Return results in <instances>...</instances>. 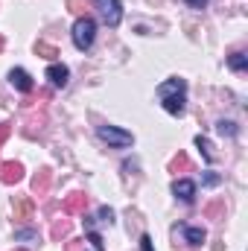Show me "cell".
<instances>
[{"instance_id":"7c38bea8","label":"cell","mask_w":248,"mask_h":251,"mask_svg":"<svg viewBox=\"0 0 248 251\" xmlns=\"http://www.w3.org/2000/svg\"><path fill=\"white\" fill-rule=\"evenodd\" d=\"M187 170H190V158H187V152H178L170 161V173H187Z\"/></svg>"},{"instance_id":"5bb4252c","label":"cell","mask_w":248,"mask_h":251,"mask_svg":"<svg viewBox=\"0 0 248 251\" xmlns=\"http://www.w3.org/2000/svg\"><path fill=\"white\" fill-rule=\"evenodd\" d=\"M32 213V201L29 199H18L15 201V219H26Z\"/></svg>"},{"instance_id":"9c48e42d","label":"cell","mask_w":248,"mask_h":251,"mask_svg":"<svg viewBox=\"0 0 248 251\" xmlns=\"http://www.w3.org/2000/svg\"><path fill=\"white\" fill-rule=\"evenodd\" d=\"M173 193H175V199H181V201H193V199H196V184L187 181V178H175V181H173Z\"/></svg>"},{"instance_id":"52a82bcc","label":"cell","mask_w":248,"mask_h":251,"mask_svg":"<svg viewBox=\"0 0 248 251\" xmlns=\"http://www.w3.org/2000/svg\"><path fill=\"white\" fill-rule=\"evenodd\" d=\"M85 207H88V196H85V193H70V196L64 199V213H67V216L85 213Z\"/></svg>"},{"instance_id":"3957f363","label":"cell","mask_w":248,"mask_h":251,"mask_svg":"<svg viewBox=\"0 0 248 251\" xmlns=\"http://www.w3.org/2000/svg\"><path fill=\"white\" fill-rule=\"evenodd\" d=\"M97 137H99L102 143L114 146V149H125V146L134 143L131 131H123V128H117V126H99V128H97Z\"/></svg>"},{"instance_id":"e0dca14e","label":"cell","mask_w":248,"mask_h":251,"mask_svg":"<svg viewBox=\"0 0 248 251\" xmlns=\"http://www.w3.org/2000/svg\"><path fill=\"white\" fill-rule=\"evenodd\" d=\"M35 53H38L41 59H56V56H59V50H56L53 44H47V41H38V44H35Z\"/></svg>"},{"instance_id":"9a60e30c","label":"cell","mask_w":248,"mask_h":251,"mask_svg":"<svg viewBox=\"0 0 248 251\" xmlns=\"http://www.w3.org/2000/svg\"><path fill=\"white\" fill-rule=\"evenodd\" d=\"M67 234H70V219H59V222L53 225V231H50L53 240H64Z\"/></svg>"},{"instance_id":"7402d4cb","label":"cell","mask_w":248,"mask_h":251,"mask_svg":"<svg viewBox=\"0 0 248 251\" xmlns=\"http://www.w3.org/2000/svg\"><path fill=\"white\" fill-rule=\"evenodd\" d=\"M67 9L76 12V15H82L85 12V0H67Z\"/></svg>"},{"instance_id":"603a6c76","label":"cell","mask_w":248,"mask_h":251,"mask_svg":"<svg viewBox=\"0 0 248 251\" xmlns=\"http://www.w3.org/2000/svg\"><path fill=\"white\" fill-rule=\"evenodd\" d=\"M140 251H155V246H152V237H149V234H143V237H140Z\"/></svg>"},{"instance_id":"f1b7e54d","label":"cell","mask_w":248,"mask_h":251,"mask_svg":"<svg viewBox=\"0 0 248 251\" xmlns=\"http://www.w3.org/2000/svg\"><path fill=\"white\" fill-rule=\"evenodd\" d=\"M0 50H3V35H0Z\"/></svg>"},{"instance_id":"4316f807","label":"cell","mask_w":248,"mask_h":251,"mask_svg":"<svg viewBox=\"0 0 248 251\" xmlns=\"http://www.w3.org/2000/svg\"><path fill=\"white\" fill-rule=\"evenodd\" d=\"M204 181H207V184H216V181H219V176H213V173H207V176H204Z\"/></svg>"},{"instance_id":"d6986e66","label":"cell","mask_w":248,"mask_h":251,"mask_svg":"<svg viewBox=\"0 0 248 251\" xmlns=\"http://www.w3.org/2000/svg\"><path fill=\"white\" fill-rule=\"evenodd\" d=\"M216 128H219V134H228V137H237V123H231V120H219L216 123Z\"/></svg>"},{"instance_id":"cb8c5ba5","label":"cell","mask_w":248,"mask_h":251,"mask_svg":"<svg viewBox=\"0 0 248 251\" xmlns=\"http://www.w3.org/2000/svg\"><path fill=\"white\" fill-rule=\"evenodd\" d=\"M15 240H38L35 231H15Z\"/></svg>"},{"instance_id":"4fadbf2b","label":"cell","mask_w":248,"mask_h":251,"mask_svg":"<svg viewBox=\"0 0 248 251\" xmlns=\"http://www.w3.org/2000/svg\"><path fill=\"white\" fill-rule=\"evenodd\" d=\"M196 146L201 149V155H204V161H207V164H213V158H216V155H213V146H210V140L198 134V137H196Z\"/></svg>"},{"instance_id":"f546056e","label":"cell","mask_w":248,"mask_h":251,"mask_svg":"<svg viewBox=\"0 0 248 251\" xmlns=\"http://www.w3.org/2000/svg\"><path fill=\"white\" fill-rule=\"evenodd\" d=\"M15 251H24V249H15Z\"/></svg>"},{"instance_id":"484cf974","label":"cell","mask_w":248,"mask_h":251,"mask_svg":"<svg viewBox=\"0 0 248 251\" xmlns=\"http://www.w3.org/2000/svg\"><path fill=\"white\" fill-rule=\"evenodd\" d=\"M187 3H190L193 9H204V6H207V0H187Z\"/></svg>"},{"instance_id":"6da1fadb","label":"cell","mask_w":248,"mask_h":251,"mask_svg":"<svg viewBox=\"0 0 248 251\" xmlns=\"http://www.w3.org/2000/svg\"><path fill=\"white\" fill-rule=\"evenodd\" d=\"M158 97H161V105H164L167 114L181 117L184 108H187V82L184 79H178V76L161 82V85H158Z\"/></svg>"},{"instance_id":"5b68a950","label":"cell","mask_w":248,"mask_h":251,"mask_svg":"<svg viewBox=\"0 0 248 251\" xmlns=\"http://www.w3.org/2000/svg\"><path fill=\"white\" fill-rule=\"evenodd\" d=\"M24 178V167L18 161H3L0 164V184H18Z\"/></svg>"},{"instance_id":"8fae6325","label":"cell","mask_w":248,"mask_h":251,"mask_svg":"<svg viewBox=\"0 0 248 251\" xmlns=\"http://www.w3.org/2000/svg\"><path fill=\"white\" fill-rule=\"evenodd\" d=\"M181 234H184V240L190 246H201V243L207 240L204 228H196V225H181Z\"/></svg>"},{"instance_id":"7a4b0ae2","label":"cell","mask_w":248,"mask_h":251,"mask_svg":"<svg viewBox=\"0 0 248 251\" xmlns=\"http://www.w3.org/2000/svg\"><path fill=\"white\" fill-rule=\"evenodd\" d=\"M73 44H76V50H91V44H94V38H97V21L94 18H88V15H79L76 18V24H73Z\"/></svg>"},{"instance_id":"ba28073f","label":"cell","mask_w":248,"mask_h":251,"mask_svg":"<svg viewBox=\"0 0 248 251\" xmlns=\"http://www.w3.org/2000/svg\"><path fill=\"white\" fill-rule=\"evenodd\" d=\"M47 79H50L53 88H64L67 79H70V70H67L64 64H50V67H47Z\"/></svg>"},{"instance_id":"44dd1931","label":"cell","mask_w":248,"mask_h":251,"mask_svg":"<svg viewBox=\"0 0 248 251\" xmlns=\"http://www.w3.org/2000/svg\"><path fill=\"white\" fill-rule=\"evenodd\" d=\"M99 219H102V222H108V225H111V222H114V210H111V207H105V204H102V207H99Z\"/></svg>"},{"instance_id":"30bf717a","label":"cell","mask_w":248,"mask_h":251,"mask_svg":"<svg viewBox=\"0 0 248 251\" xmlns=\"http://www.w3.org/2000/svg\"><path fill=\"white\" fill-rule=\"evenodd\" d=\"M50 184H53V173L44 167V170H38L35 178H32V193H35V196H44V193L50 190Z\"/></svg>"},{"instance_id":"ffe728a7","label":"cell","mask_w":248,"mask_h":251,"mask_svg":"<svg viewBox=\"0 0 248 251\" xmlns=\"http://www.w3.org/2000/svg\"><path fill=\"white\" fill-rule=\"evenodd\" d=\"M88 243H94V249H97V251H105V243H102V237H99L97 231H91V234H88Z\"/></svg>"},{"instance_id":"8992f818","label":"cell","mask_w":248,"mask_h":251,"mask_svg":"<svg viewBox=\"0 0 248 251\" xmlns=\"http://www.w3.org/2000/svg\"><path fill=\"white\" fill-rule=\"evenodd\" d=\"M9 82H12V88H18L21 94H29V91H32V76H29L24 67H12V70H9Z\"/></svg>"},{"instance_id":"ac0fdd59","label":"cell","mask_w":248,"mask_h":251,"mask_svg":"<svg viewBox=\"0 0 248 251\" xmlns=\"http://www.w3.org/2000/svg\"><path fill=\"white\" fill-rule=\"evenodd\" d=\"M225 213V201H210L207 207H204V216L207 219H216V216H222Z\"/></svg>"},{"instance_id":"2e32d148","label":"cell","mask_w":248,"mask_h":251,"mask_svg":"<svg viewBox=\"0 0 248 251\" xmlns=\"http://www.w3.org/2000/svg\"><path fill=\"white\" fill-rule=\"evenodd\" d=\"M228 64H231V70H246L248 67V56L243 53V50H237V53H231Z\"/></svg>"},{"instance_id":"277c9868","label":"cell","mask_w":248,"mask_h":251,"mask_svg":"<svg viewBox=\"0 0 248 251\" xmlns=\"http://www.w3.org/2000/svg\"><path fill=\"white\" fill-rule=\"evenodd\" d=\"M94 3H97L102 21H105L108 26H120V21H123V6H120V0H94Z\"/></svg>"},{"instance_id":"d4e9b609","label":"cell","mask_w":248,"mask_h":251,"mask_svg":"<svg viewBox=\"0 0 248 251\" xmlns=\"http://www.w3.org/2000/svg\"><path fill=\"white\" fill-rule=\"evenodd\" d=\"M9 131H12V123H0V146H3V140L9 137Z\"/></svg>"},{"instance_id":"83f0119b","label":"cell","mask_w":248,"mask_h":251,"mask_svg":"<svg viewBox=\"0 0 248 251\" xmlns=\"http://www.w3.org/2000/svg\"><path fill=\"white\" fill-rule=\"evenodd\" d=\"M67 251H79V240H73V243H67Z\"/></svg>"}]
</instances>
